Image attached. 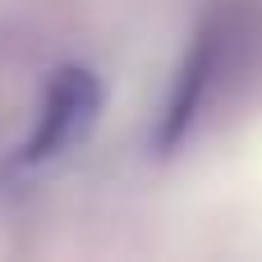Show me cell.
<instances>
[{
	"label": "cell",
	"instance_id": "6da1fadb",
	"mask_svg": "<svg viewBox=\"0 0 262 262\" xmlns=\"http://www.w3.org/2000/svg\"><path fill=\"white\" fill-rule=\"evenodd\" d=\"M235 32H239L235 14H230V9H216V14L203 23V32L193 37V46H189L180 74H175V88H170L161 129H157V147H161V152L180 147L184 134L193 129V120L203 115V106H207V97H212V88H216V74L226 69V51H230Z\"/></svg>",
	"mask_w": 262,
	"mask_h": 262
},
{
	"label": "cell",
	"instance_id": "7a4b0ae2",
	"mask_svg": "<svg viewBox=\"0 0 262 262\" xmlns=\"http://www.w3.org/2000/svg\"><path fill=\"white\" fill-rule=\"evenodd\" d=\"M97 111H101V83H97V74L74 69V64L60 69V74L51 78L46 97H41V115H37L32 134H28L23 161L37 166V161H51V157H60L64 147H74V143L92 129Z\"/></svg>",
	"mask_w": 262,
	"mask_h": 262
}]
</instances>
